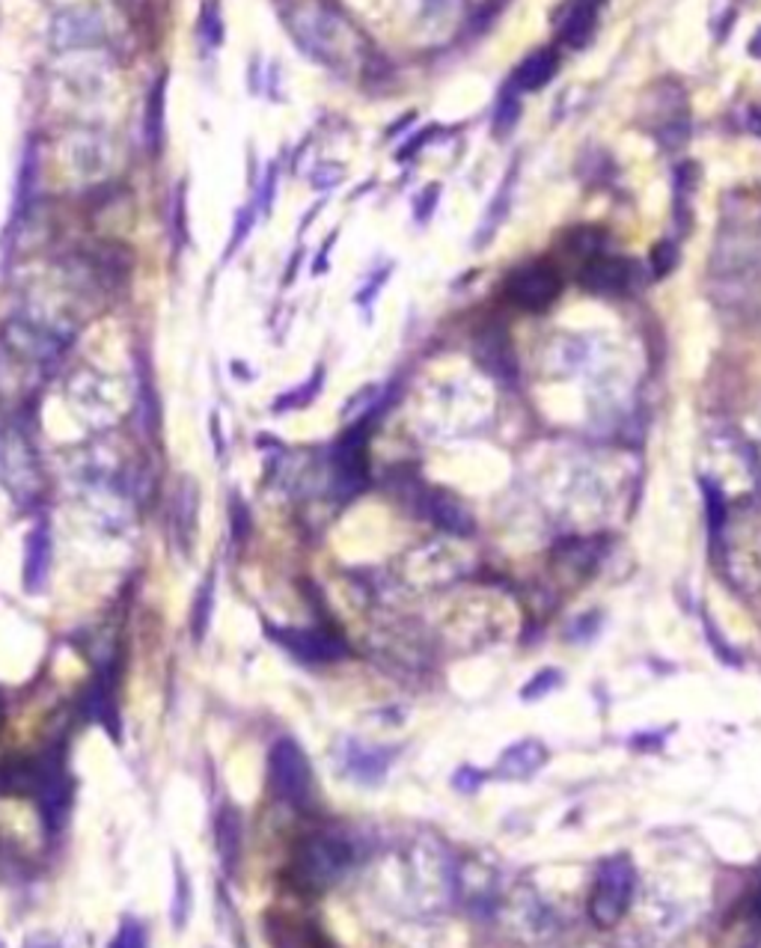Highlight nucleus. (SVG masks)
<instances>
[{
    "label": "nucleus",
    "mask_w": 761,
    "mask_h": 948,
    "mask_svg": "<svg viewBox=\"0 0 761 948\" xmlns=\"http://www.w3.org/2000/svg\"><path fill=\"white\" fill-rule=\"evenodd\" d=\"M631 898H634V865L624 856H613L598 868L589 898V916L598 927L619 925L631 906Z\"/></svg>",
    "instance_id": "nucleus-1"
},
{
    "label": "nucleus",
    "mask_w": 761,
    "mask_h": 948,
    "mask_svg": "<svg viewBox=\"0 0 761 948\" xmlns=\"http://www.w3.org/2000/svg\"><path fill=\"white\" fill-rule=\"evenodd\" d=\"M351 859H354V851L349 839L337 833H316L301 844L295 865L304 883L321 889V886L337 883L339 877L349 871Z\"/></svg>",
    "instance_id": "nucleus-2"
},
{
    "label": "nucleus",
    "mask_w": 761,
    "mask_h": 948,
    "mask_svg": "<svg viewBox=\"0 0 761 948\" xmlns=\"http://www.w3.org/2000/svg\"><path fill=\"white\" fill-rule=\"evenodd\" d=\"M268 780L271 788L280 800L292 803V806H304L309 800L313 791V770L304 756V749L297 747L295 740H277L268 756Z\"/></svg>",
    "instance_id": "nucleus-3"
},
{
    "label": "nucleus",
    "mask_w": 761,
    "mask_h": 948,
    "mask_svg": "<svg viewBox=\"0 0 761 948\" xmlns=\"http://www.w3.org/2000/svg\"><path fill=\"white\" fill-rule=\"evenodd\" d=\"M265 631H268V636H271L277 645H283L285 652L295 654L297 660H304V664H330V660H339V657L346 654V643L328 631L271 628V624H265Z\"/></svg>",
    "instance_id": "nucleus-4"
},
{
    "label": "nucleus",
    "mask_w": 761,
    "mask_h": 948,
    "mask_svg": "<svg viewBox=\"0 0 761 948\" xmlns=\"http://www.w3.org/2000/svg\"><path fill=\"white\" fill-rule=\"evenodd\" d=\"M366 476H370L366 432H363V425H354L333 449V485L342 496H351L366 485Z\"/></svg>",
    "instance_id": "nucleus-5"
},
{
    "label": "nucleus",
    "mask_w": 761,
    "mask_h": 948,
    "mask_svg": "<svg viewBox=\"0 0 761 948\" xmlns=\"http://www.w3.org/2000/svg\"><path fill=\"white\" fill-rule=\"evenodd\" d=\"M562 289L560 274L548 265H527L508 280V297L529 313H541L545 306L557 301Z\"/></svg>",
    "instance_id": "nucleus-6"
},
{
    "label": "nucleus",
    "mask_w": 761,
    "mask_h": 948,
    "mask_svg": "<svg viewBox=\"0 0 761 948\" xmlns=\"http://www.w3.org/2000/svg\"><path fill=\"white\" fill-rule=\"evenodd\" d=\"M581 283L598 295H619L634 283V265L619 256H593L583 265Z\"/></svg>",
    "instance_id": "nucleus-7"
},
{
    "label": "nucleus",
    "mask_w": 761,
    "mask_h": 948,
    "mask_svg": "<svg viewBox=\"0 0 761 948\" xmlns=\"http://www.w3.org/2000/svg\"><path fill=\"white\" fill-rule=\"evenodd\" d=\"M197 532H200V488L194 479H182L173 500V536L179 541L182 553H194Z\"/></svg>",
    "instance_id": "nucleus-8"
},
{
    "label": "nucleus",
    "mask_w": 761,
    "mask_h": 948,
    "mask_svg": "<svg viewBox=\"0 0 761 948\" xmlns=\"http://www.w3.org/2000/svg\"><path fill=\"white\" fill-rule=\"evenodd\" d=\"M48 571H51V529L45 527V524H36V527L27 532V538H24V589L33 592V595L43 592Z\"/></svg>",
    "instance_id": "nucleus-9"
},
{
    "label": "nucleus",
    "mask_w": 761,
    "mask_h": 948,
    "mask_svg": "<svg viewBox=\"0 0 761 948\" xmlns=\"http://www.w3.org/2000/svg\"><path fill=\"white\" fill-rule=\"evenodd\" d=\"M393 749L384 747H366L358 740H349L342 749V770L349 773L351 780L363 782V785H375L384 780V773L390 768Z\"/></svg>",
    "instance_id": "nucleus-10"
},
{
    "label": "nucleus",
    "mask_w": 761,
    "mask_h": 948,
    "mask_svg": "<svg viewBox=\"0 0 761 948\" xmlns=\"http://www.w3.org/2000/svg\"><path fill=\"white\" fill-rule=\"evenodd\" d=\"M545 764H548V749H545V744L527 738L512 744V747L500 756L494 773H497L500 780H529V776H536Z\"/></svg>",
    "instance_id": "nucleus-11"
},
{
    "label": "nucleus",
    "mask_w": 761,
    "mask_h": 948,
    "mask_svg": "<svg viewBox=\"0 0 761 948\" xmlns=\"http://www.w3.org/2000/svg\"><path fill=\"white\" fill-rule=\"evenodd\" d=\"M425 515L432 517L437 527L449 529L455 536H470L473 532V515L446 491H432L425 496Z\"/></svg>",
    "instance_id": "nucleus-12"
},
{
    "label": "nucleus",
    "mask_w": 761,
    "mask_h": 948,
    "mask_svg": "<svg viewBox=\"0 0 761 948\" xmlns=\"http://www.w3.org/2000/svg\"><path fill=\"white\" fill-rule=\"evenodd\" d=\"M557 69H560L557 51H553V48H539V51L529 54L527 60L518 66V72H515V90L536 93V90L550 84V78L557 74Z\"/></svg>",
    "instance_id": "nucleus-13"
},
{
    "label": "nucleus",
    "mask_w": 761,
    "mask_h": 948,
    "mask_svg": "<svg viewBox=\"0 0 761 948\" xmlns=\"http://www.w3.org/2000/svg\"><path fill=\"white\" fill-rule=\"evenodd\" d=\"M164 102H167V74H161L152 93H149L147 114H143V140L152 155H159L164 147Z\"/></svg>",
    "instance_id": "nucleus-14"
},
{
    "label": "nucleus",
    "mask_w": 761,
    "mask_h": 948,
    "mask_svg": "<svg viewBox=\"0 0 761 948\" xmlns=\"http://www.w3.org/2000/svg\"><path fill=\"white\" fill-rule=\"evenodd\" d=\"M214 589H218V577L212 574V577L206 580L200 589H197V598L190 604V631H194L197 640H202L206 631H209V624H212Z\"/></svg>",
    "instance_id": "nucleus-15"
},
{
    "label": "nucleus",
    "mask_w": 761,
    "mask_h": 948,
    "mask_svg": "<svg viewBox=\"0 0 761 948\" xmlns=\"http://www.w3.org/2000/svg\"><path fill=\"white\" fill-rule=\"evenodd\" d=\"M238 844H242V818L233 809H223L221 821H218V851H221L223 863H235Z\"/></svg>",
    "instance_id": "nucleus-16"
},
{
    "label": "nucleus",
    "mask_w": 761,
    "mask_h": 948,
    "mask_svg": "<svg viewBox=\"0 0 761 948\" xmlns=\"http://www.w3.org/2000/svg\"><path fill=\"white\" fill-rule=\"evenodd\" d=\"M321 378H325V372L316 370V375H313L309 381H304L301 387L283 393V396L274 401V411L280 413V411H295V408H307L309 401L318 396V390H321Z\"/></svg>",
    "instance_id": "nucleus-17"
},
{
    "label": "nucleus",
    "mask_w": 761,
    "mask_h": 948,
    "mask_svg": "<svg viewBox=\"0 0 761 948\" xmlns=\"http://www.w3.org/2000/svg\"><path fill=\"white\" fill-rule=\"evenodd\" d=\"M560 684H562V675L557 672V669H541L532 681L524 684L520 699H524V702H532V699H541V695H548L550 690H557Z\"/></svg>",
    "instance_id": "nucleus-18"
},
{
    "label": "nucleus",
    "mask_w": 761,
    "mask_h": 948,
    "mask_svg": "<svg viewBox=\"0 0 761 948\" xmlns=\"http://www.w3.org/2000/svg\"><path fill=\"white\" fill-rule=\"evenodd\" d=\"M518 98H515V95H503L497 105V114H494V131H497V138H506L508 131L515 128V122H518Z\"/></svg>",
    "instance_id": "nucleus-19"
},
{
    "label": "nucleus",
    "mask_w": 761,
    "mask_h": 948,
    "mask_svg": "<svg viewBox=\"0 0 761 948\" xmlns=\"http://www.w3.org/2000/svg\"><path fill=\"white\" fill-rule=\"evenodd\" d=\"M676 262H678L676 244L660 242L655 247V250H652V268H655V277H666V274H669V271L676 268Z\"/></svg>",
    "instance_id": "nucleus-20"
},
{
    "label": "nucleus",
    "mask_w": 761,
    "mask_h": 948,
    "mask_svg": "<svg viewBox=\"0 0 761 948\" xmlns=\"http://www.w3.org/2000/svg\"><path fill=\"white\" fill-rule=\"evenodd\" d=\"M114 948H147V937H143V927H140L138 922H126V925L119 927L117 943H114Z\"/></svg>",
    "instance_id": "nucleus-21"
},
{
    "label": "nucleus",
    "mask_w": 761,
    "mask_h": 948,
    "mask_svg": "<svg viewBox=\"0 0 761 948\" xmlns=\"http://www.w3.org/2000/svg\"><path fill=\"white\" fill-rule=\"evenodd\" d=\"M202 33H206V39H209V43H221L223 24H221V15H218V10H212V3L206 7V15H202Z\"/></svg>",
    "instance_id": "nucleus-22"
},
{
    "label": "nucleus",
    "mask_w": 761,
    "mask_h": 948,
    "mask_svg": "<svg viewBox=\"0 0 761 948\" xmlns=\"http://www.w3.org/2000/svg\"><path fill=\"white\" fill-rule=\"evenodd\" d=\"M482 780H485V776H482L479 770L461 768V770H458V773H455V788L467 791V794H470V791L479 788V782H482Z\"/></svg>",
    "instance_id": "nucleus-23"
},
{
    "label": "nucleus",
    "mask_w": 761,
    "mask_h": 948,
    "mask_svg": "<svg viewBox=\"0 0 761 948\" xmlns=\"http://www.w3.org/2000/svg\"><path fill=\"white\" fill-rule=\"evenodd\" d=\"M250 223H254V214L244 209L242 214H238V221H235V232H233V242H230V254H233L235 247L244 242V235L250 232Z\"/></svg>",
    "instance_id": "nucleus-24"
},
{
    "label": "nucleus",
    "mask_w": 761,
    "mask_h": 948,
    "mask_svg": "<svg viewBox=\"0 0 761 948\" xmlns=\"http://www.w3.org/2000/svg\"><path fill=\"white\" fill-rule=\"evenodd\" d=\"M434 197H437V188H429V190H425V197H423V211H420V218H423V221H425V218H429V211H432V206H434L432 200H434Z\"/></svg>",
    "instance_id": "nucleus-25"
},
{
    "label": "nucleus",
    "mask_w": 761,
    "mask_h": 948,
    "mask_svg": "<svg viewBox=\"0 0 761 948\" xmlns=\"http://www.w3.org/2000/svg\"><path fill=\"white\" fill-rule=\"evenodd\" d=\"M750 128L761 138V107H752L750 110Z\"/></svg>",
    "instance_id": "nucleus-26"
},
{
    "label": "nucleus",
    "mask_w": 761,
    "mask_h": 948,
    "mask_svg": "<svg viewBox=\"0 0 761 948\" xmlns=\"http://www.w3.org/2000/svg\"><path fill=\"white\" fill-rule=\"evenodd\" d=\"M750 54H752V57H759V60H761V31H759V36H756V39H752V43H750Z\"/></svg>",
    "instance_id": "nucleus-27"
},
{
    "label": "nucleus",
    "mask_w": 761,
    "mask_h": 948,
    "mask_svg": "<svg viewBox=\"0 0 761 948\" xmlns=\"http://www.w3.org/2000/svg\"><path fill=\"white\" fill-rule=\"evenodd\" d=\"M0 723H3V702H0Z\"/></svg>",
    "instance_id": "nucleus-28"
},
{
    "label": "nucleus",
    "mask_w": 761,
    "mask_h": 948,
    "mask_svg": "<svg viewBox=\"0 0 761 948\" xmlns=\"http://www.w3.org/2000/svg\"><path fill=\"white\" fill-rule=\"evenodd\" d=\"M756 906H759V916H761V889H759V904H756Z\"/></svg>",
    "instance_id": "nucleus-29"
}]
</instances>
